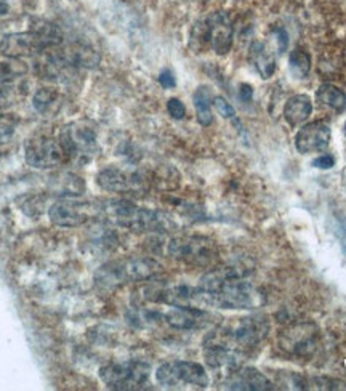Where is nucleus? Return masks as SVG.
Returning <instances> with one entry per match:
<instances>
[{
  "mask_svg": "<svg viewBox=\"0 0 346 391\" xmlns=\"http://www.w3.org/2000/svg\"><path fill=\"white\" fill-rule=\"evenodd\" d=\"M319 330L313 322H298L281 332L279 345L285 353L298 358H310L317 350Z\"/></svg>",
  "mask_w": 346,
  "mask_h": 391,
  "instance_id": "obj_10",
  "label": "nucleus"
},
{
  "mask_svg": "<svg viewBox=\"0 0 346 391\" xmlns=\"http://www.w3.org/2000/svg\"><path fill=\"white\" fill-rule=\"evenodd\" d=\"M332 138V130L324 120H314L303 125L295 136V147L300 154L326 151Z\"/></svg>",
  "mask_w": 346,
  "mask_h": 391,
  "instance_id": "obj_13",
  "label": "nucleus"
},
{
  "mask_svg": "<svg viewBox=\"0 0 346 391\" xmlns=\"http://www.w3.org/2000/svg\"><path fill=\"white\" fill-rule=\"evenodd\" d=\"M28 72V66L19 60H10V61H0V82L15 81Z\"/></svg>",
  "mask_w": 346,
  "mask_h": 391,
  "instance_id": "obj_27",
  "label": "nucleus"
},
{
  "mask_svg": "<svg viewBox=\"0 0 346 391\" xmlns=\"http://www.w3.org/2000/svg\"><path fill=\"white\" fill-rule=\"evenodd\" d=\"M56 99H58V93L53 88L37 90L33 99L34 109L40 114H47L53 106H55Z\"/></svg>",
  "mask_w": 346,
  "mask_h": 391,
  "instance_id": "obj_26",
  "label": "nucleus"
},
{
  "mask_svg": "<svg viewBox=\"0 0 346 391\" xmlns=\"http://www.w3.org/2000/svg\"><path fill=\"white\" fill-rule=\"evenodd\" d=\"M194 108L198 114V120L202 127H209L214 124V113H212V104H214V95L207 86H200L194 92Z\"/></svg>",
  "mask_w": 346,
  "mask_h": 391,
  "instance_id": "obj_20",
  "label": "nucleus"
},
{
  "mask_svg": "<svg viewBox=\"0 0 346 391\" xmlns=\"http://www.w3.org/2000/svg\"><path fill=\"white\" fill-rule=\"evenodd\" d=\"M100 214L114 225L132 232H168L175 230L173 220L167 214L138 207L127 199L108 200L100 207Z\"/></svg>",
  "mask_w": 346,
  "mask_h": 391,
  "instance_id": "obj_2",
  "label": "nucleus"
},
{
  "mask_svg": "<svg viewBox=\"0 0 346 391\" xmlns=\"http://www.w3.org/2000/svg\"><path fill=\"white\" fill-rule=\"evenodd\" d=\"M60 140L63 146L66 147L69 159H74V157L87 159V156L97 150V135H95V131L81 124H71L65 127L60 134Z\"/></svg>",
  "mask_w": 346,
  "mask_h": 391,
  "instance_id": "obj_12",
  "label": "nucleus"
},
{
  "mask_svg": "<svg viewBox=\"0 0 346 391\" xmlns=\"http://www.w3.org/2000/svg\"><path fill=\"white\" fill-rule=\"evenodd\" d=\"M44 51L45 49L42 47L39 37L33 31L7 34L0 40V55L8 60H21V58L36 56Z\"/></svg>",
  "mask_w": 346,
  "mask_h": 391,
  "instance_id": "obj_14",
  "label": "nucleus"
},
{
  "mask_svg": "<svg viewBox=\"0 0 346 391\" xmlns=\"http://www.w3.org/2000/svg\"><path fill=\"white\" fill-rule=\"evenodd\" d=\"M162 266L152 258H127L108 262L95 273V284L101 290H114L127 282H140L156 278Z\"/></svg>",
  "mask_w": 346,
  "mask_h": 391,
  "instance_id": "obj_4",
  "label": "nucleus"
},
{
  "mask_svg": "<svg viewBox=\"0 0 346 391\" xmlns=\"http://www.w3.org/2000/svg\"><path fill=\"white\" fill-rule=\"evenodd\" d=\"M167 250L173 260L199 268L210 266L218 255L215 242L202 236L173 237L168 242Z\"/></svg>",
  "mask_w": 346,
  "mask_h": 391,
  "instance_id": "obj_6",
  "label": "nucleus"
},
{
  "mask_svg": "<svg viewBox=\"0 0 346 391\" xmlns=\"http://www.w3.org/2000/svg\"><path fill=\"white\" fill-rule=\"evenodd\" d=\"M167 111H168V114L172 115L173 119H183L184 115H186V108H184V104L180 102L178 98H170L168 99V103H167Z\"/></svg>",
  "mask_w": 346,
  "mask_h": 391,
  "instance_id": "obj_31",
  "label": "nucleus"
},
{
  "mask_svg": "<svg viewBox=\"0 0 346 391\" xmlns=\"http://www.w3.org/2000/svg\"><path fill=\"white\" fill-rule=\"evenodd\" d=\"M100 209L93 204L79 202V200H58L49 209V218L52 223L61 228H77L97 218Z\"/></svg>",
  "mask_w": 346,
  "mask_h": 391,
  "instance_id": "obj_11",
  "label": "nucleus"
},
{
  "mask_svg": "<svg viewBox=\"0 0 346 391\" xmlns=\"http://www.w3.org/2000/svg\"><path fill=\"white\" fill-rule=\"evenodd\" d=\"M97 183L100 188H103L104 191L117 193V194H127L135 193L143 186V179L138 175H129L124 170L117 167H108L103 168L98 173Z\"/></svg>",
  "mask_w": 346,
  "mask_h": 391,
  "instance_id": "obj_15",
  "label": "nucleus"
},
{
  "mask_svg": "<svg viewBox=\"0 0 346 391\" xmlns=\"http://www.w3.org/2000/svg\"><path fill=\"white\" fill-rule=\"evenodd\" d=\"M15 129H17V119L13 115H0V143H7L12 138Z\"/></svg>",
  "mask_w": 346,
  "mask_h": 391,
  "instance_id": "obj_28",
  "label": "nucleus"
},
{
  "mask_svg": "<svg viewBox=\"0 0 346 391\" xmlns=\"http://www.w3.org/2000/svg\"><path fill=\"white\" fill-rule=\"evenodd\" d=\"M156 380L167 388H177L182 385L207 388L210 383L205 369L198 362L189 361H170L161 364L156 371Z\"/></svg>",
  "mask_w": 346,
  "mask_h": 391,
  "instance_id": "obj_9",
  "label": "nucleus"
},
{
  "mask_svg": "<svg viewBox=\"0 0 346 391\" xmlns=\"http://www.w3.org/2000/svg\"><path fill=\"white\" fill-rule=\"evenodd\" d=\"M249 61L263 79H269L276 72V56L265 42L255 40L249 49Z\"/></svg>",
  "mask_w": 346,
  "mask_h": 391,
  "instance_id": "obj_18",
  "label": "nucleus"
},
{
  "mask_svg": "<svg viewBox=\"0 0 346 391\" xmlns=\"http://www.w3.org/2000/svg\"><path fill=\"white\" fill-rule=\"evenodd\" d=\"M159 82H161V86L164 88H173L175 86H177V81H175L172 71H168V70L161 72V76H159Z\"/></svg>",
  "mask_w": 346,
  "mask_h": 391,
  "instance_id": "obj_33",
  "label": "nucleus"
},
{
  "mask_svg": "<svg viewBox=\"0 0 346 391\" xmlns=\"http://www.w3.org/2000/svg\"><path fill=\"white\" fill-rule=\"evenodd\" d=\"M191 47L205 49L210 47L217 55L230 54L233 47V21L225 12H215L198 23L191 35Z\"/></svg>",
  "mask_w": 346,
  "mask_h": 391,
  "instance_id": "obj_5",
  "label": "nucleus"
},
{
  "mask_svg": "<svg viewBox=\"0 0 346 391\" xmlns=\"http://www.w3.org/2000/svg\"><path fill=\"white\" fill-rule=\"evenodd\" d=\"M225 388L241 391H268L274 390L273 382L253 367H237L226 375Z\"/></svg>",
  "mask_w": 346,
  "mask_h": 391,
  "instance_id": "obj_16",
  "label": "nucleus"
},
{
  "mask_svg": "<svg viewBox=\"0 0 346 391\" xmlns=\"http://www.w3.org/2000/svg\"><path fill=\"white\" fill-rule=\"evenodd\" d=\"M278 33H279V50L284 51L287 49V34L284 29H279Z\"/></svg>",
  "mask_w": 346,
  "mask_h": 391,
  "instance_id": "obj_35",
  "label": "nucleus"
},
{
  "mask_svg": "<svg viewBox=\"0 0 346 391\" xmlns=\"http://www.w3.org/2000/svg\"><path fill=\"white\" fill-rule=\"evenodd\" d=\"M127 319L130 324L136 327H149L157 324L159 321L164 319V316L157 311H149V310H130L127 313Z\"/></svg>",
  "mask_w": 346,
  "mask_h": 391,
  "instance_id": "obj_25",
  "label": "nucleus"
},
{
  "mask_svg": "<svg viewBox=\"0 0 346 391\" xmlns=\"http://www.w3.org/2000/svg\"><path fill=\"white\" fill-rule=\"evenodd\" d=\"M239 266L212 269L200 278L199 287L209 297L210 306L223 310H253L265 303V295L246 279Z\"/></svg>",
  "mask_w": 346,
  "mask_h": 391,
  "instance_id": "obj_1",
  "label": "nucleus"
},
{
  "mask_svg": "<svg viewBox=\"0 0 346 391\" xmlns=\"http://www.w3.org/2000/svg\"><path fill=\"white\" fill-rule=\"evenodd\" d=\"M252 97H253L252 87H250L249 83H242V86H241V99H244V102H250Z\"/></svg>",
  "mask_w": 346,
  "mask_h": 391,
  "instance_id": "obj_34",
  "label": "nucleus"
},
{
  "mask_svg": "<svg viewBox=\"0 0 346 391\" xmlns=\"http://www.w3.org/2000/svg\"><path fill=\"white\" fill-rule=\"evenodd\" d=\"M269 329V321L263 314L233 319L230 324L207 335L204 345H220L242 353L258 346L268 337Z\"/></svg>",
  "mask_w": 346,
  "mask_h": 391,
  "instance_id": "obj_3",
  "label": "nucleus"
},
{
  "mask_svg": "<svg viewBox=\"0 0 346 391\" xmlns=\"http://www.w3.org/2000/svg\"><path fill=\"white\" fill-rule=\"evenodd\" d=\"M313 113V103L308 95H295L287 99L284 106V118L292 127L306 122Z\"/></svg>",
  "mask_w": 346,
  "mask_h": 391,
  "instance_id": "obj_19",
  "label": "nucleus"
},
{
  "mask_svg": "<svg viewBox=\"0 0 346 391\" xmlns=\"http://www.w3.org/2000/svg\"><path fill=\"white\" fill-rule=\"evenodd\" d=\"M33 33L39 37L42 47H44L45 50L49 49H56L58 45H61L63 42V33L61 29L58 28L56 24L49 23V21H39L37 26H34Z\"/></svg>",
  "mask_w": 346,
  "mask_h": 391,
  "instance_id": "obj_22",
  "label": "nucleus"
},
{
  "mask_svg": "<svg viewBox=\"0 0 346 391\" xmlns=\"http://www.w3.org/2000/svg\"><path fill=\"white\" fill-rule=\"evenodd\" d=\"M149 375H151V366L143 361L113 362L100 369V378L106 387L120 391L146 388Z\"/></svg>",
  "mask_w": 346,
  "mask_h": 391,
  "instance_id": "obj_7",
  "label": "nucleus"
},
{
  "mask_svg": "<svg viewBox=\"0 0 346 391\" xmlns=\"http://www.w3.org/2000/svg\"><path fill=\"white\" fill-rule=\"evenodd\" d=\"M164 319L173 329L193 330L205 327L210 319H215V316L200 308H178V306H173L172 310H168L164 314Z\"/></svg>",
  "mask_w": 346,
  "mask_h": 391,
  "instance_id": "obj_17",
  "label": "nucleus"
},
{
  "mask_svg": "<svg viewBox=\"0 0 346 391\" xmlns=\"http://www.w3.org/2000/svg\"><path fill=\"white\" fill-rule=\"evenodd\" d=\"M24 157L31 167L40 168V170L58 167L71 161L60 136L55 138L49 135H36L26 141Z\"/></svg>",
  "mask_w": 346,
  "mask_h": 391,
  "instance_id": "obj_8",
  "label": "nucleus"
},
{
  "mask_svg": "<svg viewBox=\"0 0 346 391\" xmlns=\"http://www.w3.org/2000/svg\"><path fill=\"white\" fill-rule=\"evenodd\" d=\"M24 87L15 81L0 82V109H8L24 98Z\"/></svg>",
  "mask_w": 346,
  "mask_h": 391,
  "instance_id": "obj_23",
  "label": "nucleus"
},
{
  "mask_svg": "<svg viewBox=\"0 0 346 391\" xmlns=\"http://www.w3.org/2000/svg\"><path fill=\"white\" fill-rule=\"evenodd\" d=\"M333 166H335V157L332 154H322L313 161V167L322 168V170H329V168H332Z\"/></svg>",
  "mask_w": 346,
  "mask_h": 391,
  "instance_id": "obj_32",
  "label": "nucleus"
},
{
  "mask_svg": "<svg viewBox=\"0 0 346 391\" xmlns=\"http://www.w3.org/2000/svg\"><path fill=\"white\" fill-rule=\"evenodd\" d=\"M345 138H346V122H345Z\"/></svg>",
  "mask_w": 346,
  "mask_h": 391,
  "instance_id": "obj_37",
  "label": "nucleus"
},
{
  "mask_svg": "<svg viewBox=\"0 0 346 391\" xmlns=\"http://www.w3.org/2000/svg\"><path fill=\"white\" fill-rule=\"evenodd\" d=\"M289 67L290 72L294 74L297 79H305L311 71V56L308 55L305 50L295 49L290 54Z\"/></svg>",
  "mask_w": 346,
  "mask_h": 391,
  "instance_id": "obj_24",
  "label": "nucleus"
},
{
  "mask_svg": "<svg viewBox=\"0 0 346 391\" xmlns=\"http://www.w3.org/2000/svg\"><path fill=\"white\" fill-rule=\"evenodd\" d=\"M8 13V3L0 0V15H7Z\"/></svg>",
  "mask_w": 346,
  "mask_h": 391,
  "instance_id": "obj_36",
  "label": "nucleus"
},
{
  "mask_svg": "<svg viewBox=\"0 0 346 391\" xmlns=\"http://www.w3.org/2000/svg\"><path fill=\"white\" fill-rule=\"evenodd\" d=\"M214 106L217 108L218 114H220L221 118L225 119L236 118V111H234V108L223 97H214Z\"/></svg>",
  "mask_w": 346,
  "mask_h": 391,
  "instance_id": "obj_30",
  "label": "nucleus"
},
{
  "mask_svg": "<svg viewBox=\"0 0 346 391\" xmlns=\"http://www.w3.org/2000/svg\"><path fill=\"white\" fill-rule=\"evenodd\" d=\"M335 234H337L340 241V247H342L343 255L346 257V216L335 214Z\"/></svg>",
  "mask_w": 346,
  "mask_h": 391,
  "instance_id": "obj_29",
  "label": "nucleus"
},
{
  "mask_svg": "<svg viewBox=\"0 0 346 391\" xmlns=\"http://www.w3.org/2000/svg\"><path fill=\"white\" fill-rule=\"evenodd\" d=\"M317 102L333 109L335 113H343L346 109V93L340 87H335L332 83H324L317 88L316 93Z\"/></svg>",
  "mask_w": 346,
  "mask_h": 391,
  "instance_id": "obj_21",
  "label": "nucleus"
}]
</instances>
